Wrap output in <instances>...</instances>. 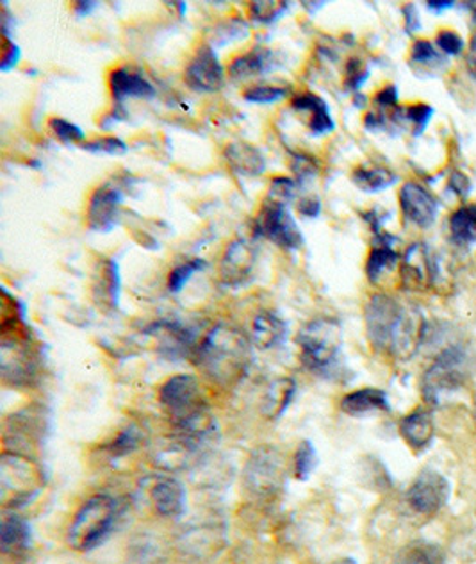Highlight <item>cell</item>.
I'll return each instance as SVG.
<instances>
[{"instance_id":"obj_1","label":"cell","mask_w":476,"mask_h":564,"mask_svg":"<svg viewBox=\"0 0 476 564\" xmlns=\"http://www.w3.org/2000/svg\"><path fill=\"white\" fill-rule=\"evenodd\" d=\"M364 321L372 347L398 361H409L423 344L427 333V324L418 307L383 293L369 299Z\"/></svg>"},{"instance_id":"obj_2","label":"cell","mask_w":476,"mask_h":564,"mask_svg":"<svg viewBox=\"0 0 476 564\" xmlns=\"http://www.w3.org/2000/svg\"><path fill=\"white\" fill-rule=\"evenodd\" d=\"M252 339L231 324H218L203 336L193 361L217 384H237L252 365Z\"/></svg>"},{"instance_id":"obj_3","label":"cell","mask_w":476,"mask_h":564,"mask_svg":"<svg viewBox=\"0 0 476 564\" xmlns=\"http://www.w3.org/2000/svg\"><path fill=\"white\" fill-rule=\"evenodd\" d=\"M300 348V361L309 372L318 376H332L340 367L341 348H343V329L334 318H314L303 325L297 336Z\"/></svg>"},{"instance_id":"obj_4","label":"cell","mask_w":476,"mask_h":564,"mask_svg":"<svg viewBox=\"0 0 476 564\" xmlns=\"http://www.w3.org/2000/svg\"><path fill=\"white\" fill-rule=\"evenodd\" d=\"M119 517V500L109 495H95L77 511L68 529V545L77 552L93 551L113 532Z\"/></svg>"},{"instance_id":"obj_5","label":"cell","mask_w":476,"mask_h":564,"mask_svg":"<svg viewBox=\"0 0 476 564\" xmlns=\"http://www.w3.org/2000/svg\"><path fill=\"white\" fill-rule=\"evenodd\" d=\"M45 479L33 459L20 452H4L0 459V499L5 508H20L42 491Z\"/></svg>"},{"instance_id":"obj_6","label":"cell","mask_w":476,"mask_h":564,"mask_svg":"<svg viewBox=\"0 0 476 564\" xmlns=\"http://www.w3.org/2000/svg\"><path fill=\"white\" fill-rule=\"evenodd\" d=\"M469 376V361L464 348L450 347L439 354L421 381V391L430 405H439L463 388Z\"/></svg>"},{"instance_id":"obj_7","label":"cell","mask_w":476,"mask_h":564,"mask_svg":"<svg viewBox=\"0 0 476 564\" xmlns=\"http://www.w3.org/2000/svg\"><path fill=\"white\" fill-rule=\"evenodd\" d=\"M0 370L8 384L24 388L31 386L38 377V358L33 345L25 334V325L2 329L0 347Z\"/></svg>"},{"instance_id":"obj_8","label":"cell","mask_w":476,"mask_h":564,"mask_svg":"<svg viewBox=\"0 0 476 564\" xmlns=\"http://www.w3.org/2000/svg\"><path fill=\"white\" fill-rule=\"evenodd\" d=\"M255 235L277 245L283 250H298L303 245V235L286 204L266 198L255 218Z\"/></svg>"},{"instance_id":"obj_9","label":"cell","mask_w":476,"mask_h":564,"mask_svg":"<svg viewBox=\"0 0 476 564\" xmlns=\"http://www.w3.org/2000/svg\"><path fill=\"white\" fill-rule=\"evenodd\" d=\"M284 480H286V462H284L283 452L272 445L254 451L246 463V488L255 495L269 497L283 488Z\"/></svg>"},{"instance_id":"obj_10","label":"cell","mask_w":476,"mask_h":564,"mask_svg":"<svg viewBox=\"0 0 476 564\" xmlns=\"http://www.w3.org/2000/svg\"><path fill=\"white\" fill-rule=\"evenodd\" d=\"M186 85L199 94H217L222 90L225 86V68L214 47L202 45L195 52L186 66Z\"/></svg>"},{"instance_id":"obj_11","label":"cell","mask_w":476,"mask_h":564,"mask_svg":"<svg viewBox=\"0 0 476 564\" xmlns=\"http://www.w3.org/2000/svg\"><path fill=\"white\" fill-rule=\"evenodd\" d=\"M259 249L248 238H237L226 247L220 261V279L225 286L240 288L251 281Z\"/></svg>"},{"instance_id":"obj_12","label":"cell","mask_w":476,"mask_h":564,"mask_svg":"<svg viewBox=\"0 0 476 564\" xmlns=\"http://www.w3.org/2000/svg\"><path fill=\"white\" fill-rule=\"evenodd\" d=\"M401 284L410 292H424L438 279V261L424 243L410 245L401 259Z\"/></svg>"},{"instance_id":"obj_13","label":"cell","mask_w":476,"mask_h":564,"mask_svg":"<svg viewBox=\"0 0 476 564\" xmlns=\"http://www.w3.org/2000/svg\"><path fill=\"white\" fill-rule=\"evenodd\" d=\"M146 334L156 338L157 348H159L160 354H165L166 358L193 359L197 347H199L195 341L193 333L180 322H156L146 329Z\"/></svg>"},{"instance_id":"obj_14","label":"cell","mask_w":476,"mask_h":564,"mask_svg":"<svg viewBox=\"0 0 476 564\" xmlns=\"http://www.w3.org/2000/svg\"><path fill=\"white\" fill-rule=\"evenodd\" d=\"M449 480L438 471H423L407 491V502L416 513L434 514L449 500Z\"/></svg>"},{"instance_id":"obj_15","label":"cell","mask_w":476,"mask_h":564,"mask_svg":"<svg viewBox=\"0 0 476 564\" xmlns=\"http://www.w3.org/2000/svg\"><path fill=\"white\" fill-rule=\"evenodd\" d=\"M123 203V193L111 184H102L91 193L86 221L95 232L113 231L119 224L120 207Z\"/></svg>"},{"instance_id":"obj_16","label":"cell","mask_w":476,"mask_h":564,"mask_svg":"<svg viewBox=\"0 0 476 564\" xmlns=\"http://www.w3.org/2000/svg\"><path fill=\"white\" fill-rule=\"evenodd\" d=\"M400 207L403 217L421 229L432 226L438 217L435 198L418 183L403 184L400 189Z\"/></svg>"},{"instance_id":"obj_17","label":"cell","mask_w":476,"mask_h":564,"mask_svg":"<svg viewBox=\"0 0 476 564\" xmlns=\"http://www.w3.org/2000/svg\"><path fill=\"white\" fill-rule=\"evenodd\" d=\"M151 502L156 513L163 518H179L186 509V489L180 480L171 475H157L152 480Z\"/></svg>"},{"instance_id":"obj_18","label":"cell","mask_w":476,"mask_h":564,"mask_svg":"<svg viewBox=\"0 0 476 564\" xmlns=\"http://www.w3.org/2000/svg\"><path fill=\"white\" fill-rule=\"evenodd\" d=\"M93 301L100 310H119L120 292H122V279L120 269L113 259H100L93 273Z\"/></svg>"},{"instance_id":"obj_19","label":"cell","mask_w":476,"mask_h":564,"mask_svg":"<svg viewBox=\"0 0 476 564\" xmlns=\"http://www.w3.org/2000/svg\"><path fill=\"white\" fill-rule=\"evenodd\" d=\"M283 66L277 52L272 48H252L246 54L234 57L229 65V77L232 80H248L254 77L266 76L269 72L277 70Z\"/></svg>"},{"instance_id":"obj_20","label":"cell","mask_w":476,"mask_h":564,"mask_svg":"<svg viewBox=\"0 0 476 564\" xmlns=\"http://www.w3.org/2000/svg\"><path fill=\"white\" fill-rule=\"evenodd\" d=\"M109 90L117 104H122L128 99H154L156 97V88L151 80L128 66H120L111 72Z\"/></svg>"},{"instance_id":"obj_21","label":"cell","mask_w":476,"mask_h":564,"mask_svg":"<svg viewBox=\"0 0 476 564\" xmlns=\"http://www.w3.org/2000/svg\"><path fill=\"white\" fill-rule=\"evenodd\" d=\"M291 108L297 113L309 115L307 126H309L312 137H325V134H331L334 131L335 122L331 109H329V104L321 99L320 95L311 94V91L298 94L291 100Z\"/></svg>"},{"instance_id":"obj_22","label":"cell","mask_w":476,"mask_h":564,"mask_svg":"<svg viewBox=\"0 0 476 564\" xmlns=\"http://www.w3.org/2000/svg\"><path fill=\"white\" fill-rule=\"evenodd\" d=\"M225 160L232 172L240 177H259L265 174V154L246 141H234L231 145H226Z\"/></svg>"},{"instance_id":"obj_23","label":"cell","mask_w":476,"mask_h":564,"mask_svg":"<svg viewBox=\"0 0 476 564\" xmlns=\"http://www.w3.org/2000/svg\"><path fill=\"white\" fill-rule=\"evenodd\" d=\"M288 338V325L272 311H261L252 322V344L261 350H274Z\"/></svg>"},{"instance_id":"obj_24","label":"cell","mask_w":476,"mask_h":564,"mask_svg":"<svg viewBox=\"0 0 476 564\" xmlns=\"http://www.w3.org/2000/svg\"><path fill=\"white\" fill-rule=\"evenodd\" d=\"M341 411L350 416H366V414L389 411V400L386 393L377 388H363L352 391L341 400Z\"/></svg>"},{"instance_id":"obj_25","label":"cell","mask_w":476,"mask_h":564,"mask_svg":"<svg viewBox=\"0 0 476 564\" xmlns=\"http://www.w3.org/2000/svg\"><path fill=\"white\" fill-rule=\"evenodd\" d=\"M400 434L407 445L414 451H423L429 447L434 437V422L429 411L418 410L407 414L400 422Z\"/></svg>"},{"instance_id":"obj_26","label":"cell","mask_w":476,"mask_h":564,"mask_svg":"<svg viewBox=\"0 0 476 564\" xmlns=\"http://www.w3.org/2000/svg\"><path fill=\"white\" fill-rule=\"evenodd\" d=\"M0 545L8 555H20L31 545V527L19 514H8L0 527Z\"/></svg>"},{"instance_id":"obj_27","label":"cell","mask_w":476,"mask_h":564,"mask_svg":"<svg viewBox=\"0 0 476 564\" xmlns=\"http://www.w3.org/2000/svg\"><path fill=\"white\" fill-rule=\"evenodd\" d=\"M397 263L398 252L392 247L391 236L377 232L375 245H373L372 252H369L368 263H366V273H368L369 281L377 282L387 272H391Z\"/></svg>"},{"instance_id":"obj_28","label":"cell","mask_w":476,"mask_h":564,"mask_svg":"<svg viewBox=\"0 0 476 564\" xmlns=\"http://www.w3.org/2000/svg\"><path fill=\"white\" fill-rule=\"evenodd\" d=\"M8 433H13L14 442L33 445L45 433V414L34 408H27L22 413L13 414L10 425H8Z\"/></svg>"},{"instance_id":"obj_29","label":"cell","mask_w":476,"mask_h":564,"mask_svg":"<svg viewBox=\"0 0 476 564\" xmlns=\"http://www.w3.org/2000/svg\"><path fill=\"white\" fill-rule=\"evenodd\" d=\"M295 391H297V384L289 377H280L277 381L272 382L266 390L265 399H263V414L266 419H280L291 404Z\"/></svg>"},{"instance_id":"obj_30","label":"cell","mask_w":476,"mask_h":564,"mask_svg":"<svg viewBox=\"0 0 476 564\" xmlns=\"http://www.w3.org/2000/svg\"><path fill=\"white\" fill-rule=\"evenodd\" d=\"M355 186L366 193H378L397 183V175L391 170L380 166H358L352 175Z\"/></svg>"},{"instance_id":"obj_31","label":"cell","mask_w":476,"mask_h":564,"mask_svg":"<svg viewBox=\"0 0 476 564\" xmlns=\"http://www.w3.org/2000/svg\"><path fill=\"white\" fill-rule=\"evenodd\" d=\"M450 232L457 245H472L476 241V204L464 206L450 218Z\"/></svg>"},{"instance_id":"obj_32","label":"cell","mask_w":476,"mask_h":564,"mask_svg":"<svg viewBox=\"0 0 476 564\" xmlns=\"http://www.w3.org/2000/svg\"><path fill=\"white\" fill-rule=\"evenodd\" d=\"M443 552L427 541H414L398 552L392 564H443Z\"/></svg>"},{"instance_id":"obj_33","label":"cell","mask_w":476,"mask_h":564,"mask_svg":"<svg viewBox=\"0 0 476 564\" xmlns=\"http://www.w3.org/2000/svg\"><path fill=\"white\" fill-rule=\"evenodd\" d=\"M145 442V431L137 427V425H129V427L123 429L119 436L114 437L113 442L109 443L106 451L111 457H125L142 447Z\"/></svg>"},{"instance_id":"obj_34","label":"cell","mask_w":476,"mask_h":564,"mask_svg":"<svg viewBox=\"0 0 476 564\" xmlns=\"http://www.w3.org/2000/svg\"><path fill=\"white\" fill-rule=\"evenodd\" d=\"M289 2L283 0H257L251 4V19L257 24H275L278 19H283L288 13Z\"/></svg>"},{"instance_id":"obj_35","label":"cell","mask_w":476,"mask_h":564,"mask_svg":"<svg viewBox=\"0 0 476 564\" xmlns=\"http://www.w3.org/2000/svg\"><path fill=\"white\" fill-rule=\"evenodd\" d=\"M248 33H251V28H248L245 20L240 19V17H232V19L223 20L222 24L218 25L214 36H212V43L218 47H223L226 43L245 40Z\"/></svg>"},{"instance_id":"obj_36","label":"cell","mask_w":476,"mask_h":564,"mask_svg":"<svg viewBox=\"0 0 476 564\" xmlns=\"http://www.w3.org/2000/svg\"><path fill=\"white\" fill-rule=\"evenodd\" d=\"M295 465V477L298 480H307L311 477L312 471L317 470L318 466V454L317 448L311 442H302L298 445L297 454L292 459Z\"/></svg>"},{"instance_id":"obj_37","label":"cell","mask_w":476,"mask_h":564,"mask_svg":"<svg viewBox=\"0 0 476 564\" xmlns=\"http://www.w3.org/2000/svg\"><path fill=\"white\" fill-rule=\"evenodd\" d=\"M206 267L208 263L199 258L189 259L186 263L175 267L168 275V290L171 293H179L188 284L189 279L193 278L195 273L202 272Z\"/></svg>"},{"instance_id":"obj_38","label":"cell","mask_w":476,"mask_h":564,"mask_svg":"<svg viewBox=\"0 0 476 564\" xmlns=\"http://www.w3.org/2000/svg\"><path fill=\"white\" fill-rule=\"evenodd\" d=\"M434 115V109L427 106V104H418V106H410L407 109L398 108L392 115V120L397 122H410L414 126V134H421L429 123L430 117Z\"/></svg>"},{"instance_id":"obj_39","label":"cell","mask_w":476,"mask_h":564,"mask_svg":"<svg viewBox=\"0 0 476 564\" xmlns=\"http://www.w3.org/2000/svg\"><path fill=\"white\" fill-rule=\"evenodd\" d=\"M291 170L297 183L312 181L320 174V161L306 152H291Z\"/></svg>"},{"instance_id":"obj_40","label":"cell","mask_w":476,"mask_h":564,"mask_svg":"<svg viewBox=\"0 0 476 564\" xmlns=\"http://www.w3.org/2000/svg\"><path fill=\"white\" fill-rule=\"evenodd\" d=\"M82 151L91 154L122 155L129 151L128 143L119 137L95 138L82 143Z\"/></svg>"},{"instance_id":"obj_41","label":"cell","mask_w":476,"mask_h":564,"mask_svg":"<svg viewBox=\"0 0 476 564\" xmlns=\"http://www.w3.org/2000/svg\"><path fill=\"white\" fill-rule=\"evenodd\" d=\"M286 95H288V90L283 88V86L259 85L254 86V88H248V90L243 94V97H245L246 102L275 104L286 99Z\"/></svg>"},{"instance_id":"obj_42","label":"cell","mask_w":476,"mask_h":564,"mask_svg":"<svg viewBox=\"0 0 476 564\" xmlns=\"http://www.w3.org/2000/svg\"><path fill=\"white\" fill-rule=\"evenodd\" d=\"M297 181L289 180V177H275L272 184H269L268 197L266 198L289 206L295 200V197H297Z\"/></svg>"},{"instance_id":"obj_43","label":"cell","mask_w":476,"mask_h":564,"mask_svg":"<svg viewBox=\"0 0 476 564\" xmlns=\"http://www.w3.org/2000/svg\"><path fill=\"white\" fill-rule=\"evenodd\" d=\"M51 129H53L54 137L65 145H71V143H77V141H82L86 138L85 131L79 126L70 122V120H65V118H53Z\"/></svg>"},{"instance_id":"obj_44","label":"cell","mask_w":476,"mask_h":564,"mask_svg":"<svg viewBox=\"0 0 476 564\" xmlns=\"http://www.w3.org/2000/svg\"><path fill=\"white\" fill-rule=\"evenodd\" d=\"M344 72H346V80H344V85H346V88H348L350 91L358 94L361 86H363L364 83H366V79H368V68L363 65L361 59H357V57H352V59L346 63V68H344Z\"/></svg>"},{"instance_id":"obj_45","label":"cell","mask_w":476,"mask_h":564,"mask_svg":"<svg viewBox=\"0 0 476 564\" xmlns=\"http://www.w3.org/2000/svg\"><path fill=\"white\" fill-rule=\"evenodd\" d=\"M22 51L19 45L10 39L8 28H2V63H0V70L10 72L11 68L19 65Z\"/></svg>"},{"instance_id":"obj_46","label":"cell","mask_w":476,"mask_h":564,"mask_svg":"<svg viewBox=\"0 0 476 564\" xmlns=\"http://www.w3.org/2000/svg\"><path fill=\"white\" fill-rule=\"evenodd\" d=\"M412 62L418 63V65L434 66L441 65L443 59H441L439 52L435 51L432 43L420 40V42H416L414 47H412Z\"/></svg>"},{"instance_id":"obj_47","label":"cell","mask_w":476,"mask_h":564,"mask_svg":"<svg viewBox=\"0 0 476 564\" xmlns=\"http://www.w3.org/2000/svg\"><path fill=\"white\" fill-rule=\"evenodd\" d=\"M438 45L444 54H450V56H455L464 47L463 39L458 34L452 33V31H443L439 34Z\"/></svg>"},{"instance_id":"obj_48","label":"cell","mask_w":476,"mask_h":564,"mask_svg":"<svg viewBox=\"0 0 476 564\" xmlns=\"http://www.w3.org/2000/svg\"><path fill=\"white\" fill-rule=\"evenodd\" d=\"M298 213H300V217L309 218V220H314V218L320 217L321 213V203L318 197H303L300 198V203H298Z\"/></svg>"},{"instance_id":"obj_49","label":"cell","mask_w":476,"mask_h":564,"mask_svg":"<svg viewBox=\"0 0 476 564\" xmlns=\"http://www.w3.org/2000/svg\"><path fill=\"white\" fill-rule=\"evenodd\" d=\"M398 102V90L395 86H386L383 91H378L377 97H375V104H377L380 109H391L397 108Z\"/></svg>"},{"instance_id":"obj_50","label":"cell","mask_w":476,"mask_h":564,"mask_svg":"<svg viewBox=\"0 0 476 564\" xmlns=\"http://www.w3.org/2000/svg\"><path fill=\"white\" fill-rule=\"evenodd\" d=\"M403 17H406L407 33H414L420 29V17L416 13L414 6H406Z\"/></svg>"},{"instance_id":"obj_51","label":"cell","mask_w":476,"mask_h":564,"mask_svg":"<svg viewBox=\"0 0 476 564\" xmlns=\"http://www.w3.org/2000/svg\"><path fill=\"white\" fill-rule=\"evenodd\" d=\"M97 6H99V2H86V0H82V2L74 4V13L85 17V14H90L91 11H95Z\"/></svg>"},{"instance_id":"obj_52","label":"cell","mask_w":476,"mask_h":564,"mask_svg":"<svg viewBox=\"0 0 476 564\" xmlns=\"http://www.w3.org/2000/svg\"><path fill=\"white\" fill-rule=\"evenodd\" d=\"M453 2H429L430 10L434 11H443L449 10V8H452Z\"/></svg>"},{"instance_id":"obj_53","label":"cell","mask_w":476,"mask_h":564,"mask_svg":"<svg viewBox=\"0 0 476 564\" xmlns=\"http://www.w3.org/2000/svg\"><path fill=\"white\" fill-rule=\"evenodd\" d=\"M467 65H469L473 76L476 77V48H473L472 54L467 57Z\"/></svg>"},{"instance_id":"obj_54","label":"cell","mask_w":476,"mask_h":564,"mask_svg":"<svg viewBox=\"0 0 476 564\" xmlns=\"http://www.w3.org/2000/svg\"><path fill=\"white\" fill-rule=\"evenodd\" d=\"M473 20L476 22V2L473 4Z\"/></svg>"},{"instance_id":"obj_55","label":"cell","mask_w":476,"mask_h":564,"mask_svg":"<svg viewBox=\"0 0 476 564\" xmlns=\"http://www.w3.org/2000/svg\"><path fill=\"white\" fill-rule=\"evenodd\" d=\"M475 420H476V402H475Z\"/></svg>"}]
</instances>
